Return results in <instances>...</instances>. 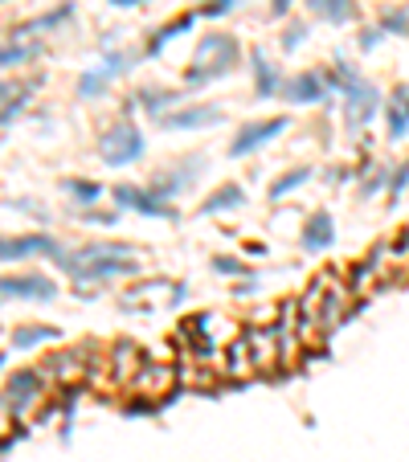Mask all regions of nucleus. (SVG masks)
<instances>
[{
    "instance_id": "ddd939ff",
    "label": "nucleus",
    "mask_w": 409,
    "mask_h": 462,
    "mask_svg": "<svg viewBox=\"0 0 409 462\" xmlns=\"http://www.w3.org/2000/svg\"><path fill=\"white\" fill-rule=\"evenodd\" d=\"M46 376L54 381V385H79L82 373H87V348H66V352H54V357L46 360Z\"/></svg>"
},
{
    "instance_id": "393cba45",
    "label": "nucleus",
    "mask_w": 409,
    "mask_h": 462,
    "mask_svg": "<svg viewBox=\"0 0 409 462\" xmlns=\"http://www.w3.org/2000/svg\"><path fill=\"white\" fill-rule=\"evenodd\" d=\"M62 332L54 328V323H21V328L9 332V348H17V352H33V348L41 344H54Z\"/></svg>"
},
{
    "instance_id": "0eeeda50",
    "label": "nucleus",
    "mask_w": 409,
    "mask_h": 462,
    "mask_svg": "<svg viewBox=\"0 0 409 462\" xmlns=\"http://www.w3.org/2000/svg\"><path fill=\"white\" fill-rule=\"evenodd\" d=\"M201 164H204V155H185V160L160 168V172L147 181V189L156 197H164V201H176V197L188 193V189L201 181Z\"/></svg>"
},
{
    "instance_id": "b1692460",
    "label": "nucleus",
    "mask_w": 409,
    "mask_h": 462,
    "mask_svg": "<svg viewBox=\"0 0 409 462\" xmlns=\"http://www.w3.org/2000/svg\"><path fill=\"white\" fill-rule=\"evenodd\" d=\"M41 87V78H29V82H4V111H0V123H4V131H13V119L29 106V98H33V90Z\"/></svg>"
},
{
    "instance_id": "39448f33",
    "label": "nucleus",
    "mask_w": 409,
    "mask_h": 462,
    "mask_svg": "<svg viewBox=\"0 0 409 462\" xmlns=\"http://www.w3.org/2000/svg\"><path fill=\"white\" fill-rule=\"evenodd\" d=\"M111 201H115V209H131V213H139V217H156V222H180L176 205L164 201V197H156L152 189H144V184H115V189H111Z\"/></svg>"
},
{
    "instance_id": "a19ab883",
    "label": "nucleus",
    "mask_w": 409,
    "mask_h": 462,
    "mask_svg": "<svg viewBox=\"0 0 409 462\" xmlns=\"http://www.w3.org/2000/svg\"><path fill=\"white\" fill-rule=\"evenodd\" d=\"M25 438H29V425H13V433H9V438H4V454H13V446H17V442H25Z\"/></svg>"
},
{
    "instance_id": "6e6552de",
    "label": "nucleus",
    "mask_w": 409,
    "mask_h": 462,
    "mask_svg": "<svg viewBox=\"0 0 409 462\" xmlns=\"http://www.w3.org/2000/svg\"><path fill=\"white\" fill-rule=\"evenodd\" d=\"M291 127V119L287 115H271V119H254V123H246L242 131L230 139V155L234 160H246V155H254V152H263L266 144H274L279 135Z\"/></svg>"
},
{
    "instance_id": "72a5a7b5",
    "label": "nucleus",
    "mask_w": 409,
    "mask_h": 462,
    "mask_svg": "<svg viewBox=\"0 0 409 462\" xmlns=\"http://www.w3.org/2000/svg\"><path fill=\"white\" fill-rule=\"evenodd\" d=\"M377 25L385 33H401V38H409V9H385L377 17Z\"/></svg>"
},
{
    "instance_id": "c9c22d12",
    "label": "nucleus",
    "mask_w": 409,
    "mask_h": 462,
    "mask_svg": "<svg viewBox=\"0 0 409 462\" xmlns=\"http://www.w3.org/2000/svg\"><path fill=\"white\" fill-rule=\"evenodd\" d=\"M74 217H82L87 225H103V230H115L119 209H70Z\"/></svg>"
},
{
    "instance_id": "7c9ffc66",
    "label": "nucleus",
    "mask_w": 409,
    "mask_h": 462,
    "mask_svg": "<svg viewBox=\"0 0 409 462\" xmlns=\"http://www.w3.org/2000/svg\"><path fill=\"white\" fill-rule=\"evenodd\" d=\"M131 66H136V54H127V49H103V70H107V74L111 78H123L127 74V70H131Z\"/></svg>"
},
{
    "instance_id": "9b49d317",
    "label": "nucleus",
    "mask_w": 409,
    "mask_h": 462,
    "mask_svg": "<svg viewBox=\"0 0 409 462\" xmlns=\"http://www.w3.org/2000/svg\"><path fill=\"white\" fill-rule=\"evenodd\" d=\"M217 123H225V111L213 103H185L160 119L164 131H201V127H217Z\"/></svg>"
},
{
    "instance_id": "f03ea898",
    "label": "nucleus",
    "mask_w": 409,
    "mask_h": 462,
    "mask_svg": "<svg viewBox=\"0 0 409 462\" xmlns=\"http://www.w3.org/2000/svg\"><path fill=\"white\" fill-rule=\"evenodd\" d=\"M242 62V46L230 33H209V38L196 41V54L185 70V87H209L217 78H230Z\"/></svg>"
},
{
    "instance_id": "412c9836",
    "label": "nucleus",
    "mask_w": 409,
    "mask_h": 462,
    "mask_svg": "<svg viewBox=\"0 0 409 462\" xmlns=\"http://www.w3.org/2000/svg\"><path fill=\"white\" fill-rule=\"evenodd\" d=\"M74 17V4L70 0H62L58 9H49V13H38V17H29L25 25H17V29H9V38H29V33H54L62 29L66 21Z\"/></svg>"
},
{
    "instance_id": "f257e3e1",
    "label": "nucleus",
    "mask_w": 409,
    "mask_h": 462,
    "mask_svg": "<svg viewBox=\"0 0 409 462\" xmlns=\"http://www.w3.org/2000/svg\"><path fill=\"white\" fill-rule=\"evenodd\" d=\"M323 78H328V87L344 98V127H348V131H361V127H369L372 119H377V111H385V98H380V90L372 87L369 78L352 66V62L336 58V66L323 70Z\"/></svg>"
},
{
    "instance_id": "aec40b11",
    "label": "nucleus",
    "mask_w": 409,
    "mask_h": 462,
    "mask_svg": "<svg viewBox=\"0 0 409 462\" xmlns=\"http://www.w3.org/2000/svg\"><path fill=\"white\" fill-rule=\"evenodd\" d=\"M172 385H176V368L152 365V360H147V365L139 368V376L131 381V389H139V393H147V397H172Z\"/></svg>"
},
{
    "instance_id": "4be33fe9",
    "label": "nucleus",
    "mask_w": 409,
    "mask_h": 462,
    "mask_svg": "<svg viewBox=\"0 0 409 462\" xmlns=\"http://www.w3.org/2000/svg\"><path fill=\"white\" fill-rule=\"evenodd\" d=\"M312 17L328 21V25H356L361 21V4L356 0H307Z\"/></svg>"
},
{
    "instance_id": "423d86ee",
    "label": "nucleus",
    "mask_w": 409,
    "mask_h": 462,
    "mask_svg": "<svg viewBox=\"0 0 409 462\" xmlns=\"http://www.w3.org/2000/svg\"><path fill=\"white\" fill-rule=\"evenodd\" d=\"M70 279L82 287H98V282H119V279H139L144 274V262L139 258H90L82 266H70L66 270Z\"/></svg>"
},
{
    "instance_id": "bb28decb",
    "label": "nucleus",
    "mask_w": 409,
    "mask_h": 462,
    "mask_svg": "<svg viewBox=\"0 0 409 462\" xmlns=\"http://www.w3.org/2000/svg\"><path fill=\"white\" fill-rule=\"evenodd\" d=\"M62 193L74 201V209H95L107 189H103L98 181H87V176H66V181H62Z\"/></svg>"
},
{
    "instance_id": "ea45409f",
    "label": "nucleus",
    "mask_w": 409,
    "mask_h": 462,
    "mask_svg": "<svg viewBox=\"0 0 409 462\" xmlns=\"http://www.w3.org/2000/svg\"><path fill=\"white\" fill-rule=\"evenodd\" d=\"M385 38H389V33L380 29V25H364L361 38H356V46H361V54H372V49H377Z\"/></svg>"
},
{
    "instance_id": "4468645a",
    "label": "nucleus",
    "mask_w": 409,
    "mask_h": 462,
    "mask_svg": "<svg viewBox=\"0 0 409 462\" xmlns=\"http://www.w3.org/2000/svg\"><path fill=\"white\" fill-rule=\"evenodd\" d=\"M107 365H111V376H115L119 385L131 389V381H136L139 368L147 365V357H144V348H139V344H131V340H119V344L111 348Z\"/></svg>"
},
{
    "instance_id": "2f4dec72",
    "label": "nucleus",
    "mask_w": 409,
    "mask_h": 462,
    "mask_svg": "<svg viewBox=\"0 0 409 462\" xmlns=\"http://www.w3.org/2000/svg\"><path fill=\"white\" fill-rule=\"evenodd\" d=\"M213 270L225 279H254V266H246L242 258H230V254H213Z\"/></svg>"
},
{
    "instance_id": "20e7f679",
    "label": "nucleus",
    "mask_w": 409,
    "mask_h": 462,
    "mask_svg": "<svg viewBox=\"0 0 409 462\" xmlns=\"http://www.w3.org/2000/svg\"><path fill=\"white\" fill-rule=\"evenodd\" d=\"M46 385H49L46 368H17V373H9V381H4V414L21 422L46 397Z\"/></svg>"
},
{
    "instance_id": "c85d7f7f",
    "label": "nucleus",
    "mask_w": 409,
    "mask_h": 462,
    "mask_svg": "<svg viewBox=\"0 0 409 462\" xmlns=\"http://www.w3.org/2000/svg\"><path fill=\"white\" fill-rule=\"evenodd\" d=\"M254 348H250V340L246 336H238L234 344H230V352H225V373L230 376H250L254 373Z\"/></svg>"
},
{
    "instance_id": "9d476101",
    "label": "nucleus",
    "mask_w": 409,
    "mask_h": 462,
    "mask_svg": "<svg viewBox=\"0 0 409 462\" xmlns=\"http://www.w3.org/2000/svg\"><path fill=\"white\" fill-rule=\"evenodd\" d=\"M0 295L9 298V303H54L58 298V282L49 279V274H38V270H29V274H4Z\"/></svg>"
},
{
    "instance_id": "a878e982",
    "label": "nucleus",
    "mask_w": 409,
    "mask_h": 462,
    "mask_svg": "<svg viewBox=\"0 0 409 462\" xmlns=\"http://www.w3.org/2000/svg\"><path fill=\"white\" fill-rule=\"evenodd\" d=\"M46 54V41L41 38H9L4 41V54H0V66L4 70H21V66H29L33 58H41Z\"/></svg>"
},
{
    "instance_id": "f3484780",
    "label": "nucleus",
    "mask_w": 409,
    "mask_h": 462,
    "mask_svg": "<svg viewBox=\"0 0 409 462\" xmlns=\"http://www.w3.org/2000/svg\"><path fill=\"white\" fill-rule=\"evenodd\" d=\"M196 17H201V13H185V17H172V21H164L160 29H152L147 33V41H144V58H160L176 38H185V33L193 29Z\"/></svg>"
},
{
    "instance_id": "c03bdc74",
    "label": "nucleus",
    "mask_w": 409,
    "mask_h": 462,
    "mask_svg": "<svg viewBox=\"0 0 409 462\" xmlns=\"http://www.w3.org/2000/svg\"><path fill=\"white\" fill-rule=\"evenodd\" d=\"M4 4H9V0H4Z\"/></svg>"
},
{
    "instance_id": "6ab92c4d",
    "label": "nucleus",
    "mask_w": 409,
    "mask_h": 462,
    "mask_svg": "<svg viewBox=\"0 0 409 462\" xmlns=\"http://www.w3.org/2000/svg\"><path fill=\"white\" fill-rule=\"evenodd\" d=\"M131 103H136V111H144L147 119H156V123L168 115V106H172V111L176 106H185L180 103V95L168 90V87H139L136 95H131Z\"/></svg>"
},
{
    "instance_id": "cd10ccee",
    "label": "nucleus",
    "mask_w": 409,
    "mask_h": 462,
    "mask_svg": "<svg viewBox=\"0 0 409 462\" xmlns=\"http://www.w3.org/2000/svg\"><path fill=\"white\" fill-rule=\"evenodd\" d=\"M312 176H315V168H307V164H299V168H287V172H279V176H274L266 193H271V201L279 205V201H287V197H291V193H299V189H303V184H307V181H312Z\"/></svg>"
},
{
    "instance_id": "e433bc0d",
    "label": "nucleus",
    "mask_w": 409,
    "mask_h": 462,
    "mask_svg": "<svg viewBox=\"0 0 409 462\" xmlns=\"http://www.w3.org/2000/svg\"><path fill=\"white\" fill-rule=\"evenodd\" d=\"M4 209H17V213H25V217H38V222H49V209L33 205L29 197H4Z\"/></svg>"
},
{
    "instance_id": "473e14b6",
    "label": "nucleus",
    "mask_w": 409,
    "mask_h": 462,
    "mask_svg": "<svg viewBox=\"0 0 409 462\" xmlns=\"http://www.w3.org/2000/svg\"><path fill=\"white\" fill-rule=\"evenodd\" d=\"M405 193H409V160H401V164L393 168V181H389V201H385V205H389V209H397V205H401V197H405Z\"/></svg>"
},
{
    "instance_id": "dca6fc26",
    "label": "nucleus",
    "mask_w": 409,
    "mask_h": 462,
    "mask_svg": "<svg viewBox=\"0 0 409 462\" xmlns=\"http://www.w3.org/2000/svg\"><path fill=\"white\" fill-rule=\"evenodd\" d=\"M250 74H254V95H258V98L283 95L287 78L279 74V66H274L271 58H266V49H250Z\"/></svg>"
},
{
    "instance_id": "f704fd0d",
    "label": "nucleus",
    "mask_w": 409,
    "mask_h": 462,
    "mask_svg": "<svg viewBox=\"0 0 409 462\" xmlns=\"http://www.w3.org/2000/svg\"><path fill=\"white\" fill-rule=\"evenodd\" d=\"M389 181H393V168H385V164H372V172L361 181V197L369 201L377 189H389Z\"/></svg>"
},
{
    "instance_id": "79ce46f5",
    "label": "nucleus",
    "mask_w": 409,
    "mask_h": 462,
    "mask_svg": "<svg viewBox=\"0 0 409 462\" xmlns=\"http://www.w3.org/2000/svg\"><path fill=\"white\" fill-rule=\"evenodd\" d=\"M295 0H271V17H287Z\"/></svg>"
},
{
    "instance_id": "37998d69",
    "label": "nucleus",
    "mask_w": 409,
    "mask_h": 462,
    "mask_svg": "<svg viewBox=\"0 0 409 462\" xmlns=\"http://www.w3.org/2000/svg\"><path fill=\"white\" fill-rule=\"evenodd\" d=\"M115 9H139V4H147V0H111Z\"/></svg>"
},
{
    "instance_id": "58836bf2",
    "label": "nucleus",
    "mask_w": 409,
    "mask_h": 462,
    "mask_svg": "<svg viewBox=\"0 0 409 462\" xmlns=\"http://www.w3.org/2000/svg\"><path fill=\"white\" fill-rule=\"evenodd\" d=\"M303 41H307V25H303V21H291V25L283 29V49L287 54H295Z\"/></svg>"
},
{
    "instance_id": "a211bd4d",
    "label": "nucleus",
    "mask_w": 409,
    "mask_h": 462,
    "mask_svg": "<svg viewBox=\"0 0 409 462\" xmlns=\"http://www.w3.org/2000/svg\"><path fill=\"white\" fill-rule=\"evenodd\" d=\"M385 127H389L393 144H401L409 135V87L405 82H397V87L389 90V98H385Z\"/></svg>"
},
{
    "instance_id": "4c0bfd02",
    "label": "nucleus",
    "mask_w": 409,
    "mask_h": 462,
    "mask_svg": "<svg viewBox=\"0 0 409 462\" xmlns=\"http://www.w3.org/2000/svg\"><path fill=\"white\" fill-rule=\"evenodd\" d=\"M238 4H242V0H204L196 13H201V17H209V21H217V17H230Z\"/></svg>"
},
{
    "instance_id": "5701e85b",
    "label": "nucleus",
    "mask_w": 409,
    "mask_h": 462,
    "mask_svg": "<svg viewBox=\"0 0 409 462\" xmlns=\"http://www.w3.org/2000/svg\"><path fill=\"white\" fill-rule=\"evenodd\" d=\"M246 205V189L238 181H230V184H217L213 193H209V201H201V217H217V213H234V209H242Z\"/></svg>"
},
{
    "instance_id": "f8f14e48",
    "label": "nucleus",
    "mask_w": 409,
    "mask_h": 462,
    "mask_svg": "<svg viewBox=\"0 0 409 462\" xmlns=\"http://www.w3.org/2000/svg\"><path fill=\"white\" fill-rule=\"evenodd\" d=\"M328 78H323V70H303V74L287 78L283 82V103L291 106H312V103H323L328 98Z\"/></svg>"
},
{
    "instance_id": "c756f323",
    "label": "nucleus",
    "mask_w": 409,
    "mask_h": 462,
    "mask_svg": "<svg viewBox=\"0 0 409 462\" xmlns=\"http://www.w3.org/2000/svg\"><path fill=\"white\" fill-rule=\"evenodd\" d=\"M111 82H115V78H111L103 66H98V70H82V78H79V98H82V103H95V98H103V95L111 90Z\"/></svg>"
},
{
    "instance_id": "7ed1b4c3",
    "label": "nucleus",
    "mask_w": 409,
    "mask_h": 462,
    "mask_svg": "<svg viewBox=\"0 0 409 462\" xmlns=\"http://www.w3.org/2000/svg\"><path fill=\"white\" fill-rule=\"evenodd\" d=\"M147 152V139L131 119H115L111 127H103L98 135V160L107 168H127V164H139Z\"/></svg>"
},
{
    "instance_id": "1a4fd4ad",
    "label": "nucleus",
    "mask_w": 409,
    "mask_h": 462,
    "mask_svg": "<svg viewBox=\"0 0 409 462\" xmlns=\"http://www.w3.org/2000/svg\"><path fill=\"white\" fill-rule=\"evenodd\" d=\"M62 254H66V246H62L58 238H49V233H17V238L0 241V258H4V266L25 262V258H54L58 262Z\"/></svg>"
},
{
    "instance_id": "2eb2a0df",
    "label": "nucleus",
    "mask_w": 409,
    "mask_h": 462,
    "mask_svg": "<svg viewBox=\"0 0 409 462\" xmlns=\"http://www.w3.org/2000/svg\"><path fill=\"white\" fill-rule=\"evenodd\" d=\"M299 246L307 254H323L336 246V217H331L328 209H315L312 217H307V225H303V238Z\"/></svg>"
}]
</instances>
